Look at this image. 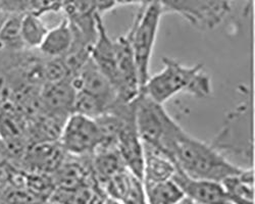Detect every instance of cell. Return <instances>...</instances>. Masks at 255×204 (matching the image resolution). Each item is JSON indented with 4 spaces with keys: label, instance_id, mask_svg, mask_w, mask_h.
Returning a JSON list of instances; mask_svg holds the SVG:
<instances>
[{
    "label": "cell",
    "instance_id": "6da1fadb",
    "mask_svg": "<svg viewBox=\"0 0 255 204\" xmlns=\"http://www.w3.org/2000/svg\"><path fill=\"white\" fill-rule=\"evenodd\" d=\"M162 64V70L148 78L141 93L160 104L180 93L200 99L211 95V79L202 64L185 66L171 57H163Z\"/></svg>",
    "mask_w": 255,
    "mask_h": 204
},
{
    "label": "cell",
    "instance_id": "7a4b0ae2",
    "mask_svg": "<svg viewBox=\"0 0 255 204\" xmlns=\"http://www.w3.org/2000/svg\"><path fill=\"white\" fill-rule=\"evenodd\" d=\"M174 161L178 170L191 179L219 183L244 169L231 161L211 143L196 139L187 132L177 143Z\"/></svg>",
    "mask_w": 255,
    "mask_h": 204
},
{
    "label": "cell",
    "instance_id": "3957f363",
    "mask_svg": "<svg viewBox=\"0 0 255 204\" xmlns=\"http://www.w3.org/2000/svg\"><path fill=\"white\" fill-rule=\"evenodd\" d=\"M135 119L143 144L160 150L174 161L177 143L186 131L166 111L163 104L140 93L135 99Z\"/></svg>",
    "mask_w": 255,
    "mask_h": 204
},
{
    "label": "cell",
    "instance_id": "277c9868",
    "mask_svg": "<svg viewBox=\"0 0 255 204\" xmlns=\"http://www.w3.org/2000/svg\"><path fill=\"white\" fill-rule=\"evenodd\" d=\"M162 14L159 0H149L141 4L131 29L126 35L133 50L141 91L150 77V60Z\"/></svg>",
    "mask_w": 255,
    "mask_h": 204
},
{
    "label": "cell",
    "instance_id": "5b68a950",
    "mask_svg": "<svg viewBox=\"0 0 255 204\" xmlns=\"http://www.w3.org/2000/svg\"><path fill=\"white\" fill-rule=\"evenodd\" d=\"M233 0H159L163 13H176L194 28L214 30L230 12Z\"/></svg>",
    "mask_w": 255,
    "mask_h": 204
},
{
    "label": "cell",
    "instance_id": "8992f818",
    "mask_svg": "<svg viewBox=\"0 0 255 204\" xmlns=\"http://www.w3.org/2000/svg\"><path fill=\"white\" fill-rule=\"evenodd\" d=\"M59 143L71 156H91L101 143L96 120L77 112L71 113L63 124Z\"/></svg>",
    "mask_w": 255,
    "mask_h": 204
},
{
    "label": "cell",
    "instance_id": "52a82bcc",
    "mask_svg": "<svg viewBox=\"0 0 255 204\" xmlns=\"http://www.w3.org/2000/svg\"><path fill=\"white\" fill-rule=\"evenodd\" d=\"M250 111L241 106L229 114L225 127L216 136L211 144L226 157L227 155H242L252 160Z\"/></svg>",
    "mask_w": 255,
    "mask_h": 204
},
{
    "label": "cell",
    "instance_id": "ba28073f",
    "mask_svg": "<svg viewBox=\"0 0 255 204\" xmlns=\"http://www.w3.org/2000/svg\"><path fill=\"white\" fill-rule=\"evenodd\" d=\"M75 96L72 78L42 84L39 90L41 111L67 118L74 111Z\"/></svg>",
    "mask_w": 255,
    "mask_h": 204
},
{
    "label": "cell",
    "instance_id": "9c48e42d",
    "mask_svg": "<svg viewBox=\"0 0 255 204\" xmlns=\"http://www.w3.org/2000/svg\"><path fill=\"white\" fill-rule=\"evenodd\" d=\"M173 180L184 195L196 204H232L219 182L191 179L180 170H177Z\"/></svg>",
    "mask_w": 255,
    "mask_h": 204
},
{
    "label": "cell",
    "instance_id": "30bf717a",
    "mask_svg": "<svg viewBox=\"0 0 255 204\" xmlns=\"http://www.w3.org/2000/svg\"><path fill=\"white\" fill-rule=\"evenodd\" d=\"M72 81L76 90H82L95 95L108 101L113 106L119 100L114 85L97 68L91 57L82 67V69L74 77H72Z\"/></svg>",
    "mask_w": 255,
    "mask_h": 204
},
{
    "label": "cell",
    "instance_id": "8fae6325",
    "mask_svg": "<svg viewBox=\"0 0 255 204\" xmlns=\"http://www.w3.org/2000/svg\"><path fill=\"white\" fill-rule=\"evenodd\" d=\"M59 141L30 144L23 156L27 165L36 173L53 174L67 157Z\"/></svg>",
    "mask_w": 255,
    "mask_h": 204
},
{
    "label": "cell",
    "instance_id": "7c38bea8",
    "mask_svg": "<svg viewBox=\"0 0 255 204\" xmlns=\"http://www.w3.org/2000/svg\"><path fill=\"white\" fill-rule=\"evenodd\" d=\"M144 148V169L143 184H149L173 179L178 168L173 159L160 150L143 144Z\"/></svg>",
    "mask_w": 255,
    "mask_h": 204
},
{
    "label": "cell",
    "instance_id": "4fadbf2b",
    "mask_svg": "<svg viewBox=\"0 0 255 204\" xmlns=\"http://www.w3.org/2000/svg\"><path fill=\"white\" fill-rule=\"evenodd\" d=\"M90 165L93 177L100 188L126 169L117 147H98L90 156Z\"/></svg>",
    "mask_w": 255,
    "mask_h": 204
},
{
    "label": "cell",
    "instance_id": "5bb4252c",
    "mask_svg": "<svg viewBox=\"0 0 255 204\" xmlns=\"http://www.w3.org/2000/svg\"><path fill=\"white\" fill-rule=\"evenodd\" d=\"M74 40L70 20L65 17L60 23L49 29L38 50L43 57L59 58L65 56L71 49Z\"/></svg>",
    "mask_w": 255,
    "mask_h": 204
},
{
    "label": "cell",
    "instance_id": "9a60e30c",
    "mask_svg": "<svg viewBox=\"0 0 255 204\" xmlns=\"http://www.w3.org/2000/svg\"><path fill=\"white\" fill-rule=\"evenodd\" d=\"M221 184L232 204H254V171L252 167L244 168L239 174L223 180Z\"/></svg>",
    "mask_w": 255,
    "mask_h": 204
},
{
    "label": "cell",
    "instance_id": "2e32d148",
    "mask_svg": "<svg viewBox=\"0 0 255 204\" xmlns=\"http://www.w3.org/2000/svg\"><path fill=\"white\" fill-rule=\"evenodd\" d=\"M48 30L40 15L30 12L24 13L20 23V38L25 49H38Z\"/></svg>",
    "mask_w": 255,
    "mask_h": 204
},
{
    "label": "cell",
    "instance_id": "e0dca14e",
    "mask_svg": "<svg viewBox=\"0 0 255 204\" xmlns=\"http://www.w3.org/2000/svg\"><path fill=\"white\" fill-rule=\"evenodd\" d=\"M144 188L147 204H177L185 197L173 179L144 185Z\"/></svg>",
    "mask_w": 255,
    "mask_h": 204
},
{
    "label": "cell",
    "instance_id": "ac0fdd59",
    "mask_svg": "<svg viewBox=\"0 0 255 204\" xmlns=\"http://www.w3.org/2000/svg\"><path fill=\"white\" fill-rule=\"evenodd\" d=\"M24 13H8L0 27V49L19 52L25 50L20 38V23Z\"/></svg>",
    "mask_w": 255,
    "mask_h": 204
},
{
    "label": "cell",
    "instance_id": "d6986e66",
    "mask_svg": "<svg viewBox=\"0 0 255 204\" xmlns=\"http://www.w3.org/2000/svg\"><path fill=\"white\" fill-rule=\"evenodd\" d=\"M113 107L108 101L82 90H76L74 111L91 118H97Z\"/></svg>",
    "mask_w": 255,
    "mask_h": 204
},
{
    "label": "cell",
    "instance_id": "ffe728a7",
    "mask_svg": "<svg viewBox=\"0 0 255 204\" xmlns=\"http://www.w3.org/2000/svg\"><path fill=\"white\" fill-rule=\"evenodd\" d=\"M120 202L122 204H147L143 181L132 175L129 185Z\"/></svg>",
    "mask_w": 255,
    "mask_h": 204
},
{
    "label": "cell",
    "instance_id": "44dd1931",
    "mask_svg": "<svg viewBox=\"0 0 255 204\" xmlns=\"http://www.w3.org/2000/svg\"><path fill=\"white\" fill-rule=\"evenodd\" d=\"M65 0H26V13L42 16L47 12L59 11L63 8Z\"/></svg>",
    "mask_w": 255,
    "mask_h": 204
},
{
    "label": "cell",
    "instance_id": "7402d4cb",
    "mask_svg": "<svg viewBox=\"0 0 255 204\" xmlns=\"http://www.w3.org/2000/svg\"><path fill=\"white\" fill-rule=\"evenodd\" d=\"M177 204H196L192 199H190V198H188L187 196H185L184 198H182Z\"/></svg>",
    "mask_w": 255,
    "mask_h": 204
},
{
    "label": "cell",
    "instance_id": "603a6c76",
    "mask_svg": "<svg viewBox=\"0 0 255 204\" xmlns=\"http://www.w3.org/2000/svg\"><path fill=\"white\" fill-rule=\"evenodd\" d=\"M103 204H122L120 201L116 200V199H113V198H110V197H106Z\"/></svg>",
    "mask_w": 255,
    "mask_h": 204
},
{
    "label": "cell",
    "instance_id": "cb8c5ba5",
    "mask_svg": "<svg viewBox=\"0 0 255 204\" xmlns=\"http://www.w3.org/2000/svg\"><path fill=\"white\" fill-rule=\"evenodd\" d=\"M7 14H8L7 12H5V11L0 9V27H1V25L3 24L4 19H5V17L7 16Z\"/></svg>",
    "mask_w": 255,
    "mask_h": 204
}]
</instances>
